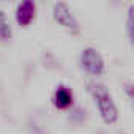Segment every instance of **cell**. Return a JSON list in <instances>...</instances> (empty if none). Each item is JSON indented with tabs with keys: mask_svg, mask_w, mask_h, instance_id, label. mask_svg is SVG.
Masks as SVG:
<instances>
[{
	"mask_svg": "<svg viewBox=\"0 0 134 134\" xmlns=\"http://www.w3.org/2000/svg\"><path fill=\"white\" fill-rule=\"evenodd\" d=\"M11 36H13V30L7 18V13L0 10V43H8Z\"/></svg>",
	"mask_w": 134,
	"mask_h": 134,
	"instance_id": "8992f818",
	"label": "cell"
},
{
	"mask_svg": "<svg viewBox=\"0 0 134 134\" xmlns=\"http://www.w3.org/2000/svg\"><path fill=\"white\" fill-rule=\"evenodd\" d=\"M126 29H128V36L132 41V5L128 8V19H126Z\"/></svg>",
	"mask_w": 134,
	"mask_h": 134,
	"instance_id": "52a82bcc",
	"label": "cell"
},
{
	"mask_svg": "<svg viewBox=\"0 0 134 134\" xmlns=\"http://www.w3.org/2000/svg\"><path fill=\"white\" fill-rule=\"evenodd\" d=\"M36 18V3L35 0H21L16 8V22L21 27H29Z\"/></svg>",
	"mask_w": 134,
	"mask_h": 134,
	"instance_id": "277c9868",
	"label": "cell"
},
{
	"mask_svg": "<svg viewBox=\"0 0 134 134\" xmlns=\"http://www.w3.org/2000/svg\"><path fill=\"white\" fill-rule=\"evenodd\" d=\"M98 134H107V132H104V131H99V132H98Z\"/></svg>",
	"mask_w": 134,
	"mask_h": 134,
	"instance_id": "ba28073f",
	"label": "cell"
},
{
	"mask_svg": "<svg viewBox=\"0 0 134 134\" xmlns=\"http://www.w3.org/2000/svg\"><path fill=\"white\" fill-rule=\"evenodd\" d=\"M81 66L92 76H103L106 63L103 55L95 47H85L81 54Z\"/></svg>",
	"mask_w": 134,
	"mask_h": 134,
	"instance_id": "7a4b0ae2",
	"label": "cell"
},
{
	"mask_svg": "<svg viewBox=\"0 0 134 134\" xmlns=\"http://www.w3.org/2000/svg\"><path fill=\"white\" fill-rule=\"evenodd\" d=\"M87 87H88V92L98 106V110H99L103 121L106 125H114L118 120V110H117V106H115L109 90L103 84H98V82H88Z\"/></svg>",
	"mask_w": 134,
	"mask_h": 134,
	"instance_id": "6da1fadb",
	"label": "cell"
},
{
	"mask_svg": "<svg viewBox=\"0 0 134 134\" xmlns=\"http://www.w3.org/2000/svg\"><path fill=\"white\" fill-rule=\"evenodd\" d=\"M73 92L68 88V87H65V85H60L57 90H55V95H54V104L57 109H68L71 104H73Z\"/></svg>",
	"mask_w": 134,
	"mask_h": 134,
	"instance_id": "5b68a950",
	"label": "cell"
},
{
	"mask_svg": "<svg viewBox=\"0 0 134 134\" xmlns=\"http://www.w3.org/2000/svg\"><path fill=\"white\" fill-rule=\"evenodd\" d=\"M52 16L55 19V22L63 27L65 30H68L71 33H79V22L74 18V14L71 13L70 7L65 2H57L52 8Z\"/></svg>",
	"mask_w": 134,
	"mask_h": 134,
	"instance_id": "3957f363",
	"label": "cell"
},
{
	"mask_svg": "<svg viewBox=\"0 0 134 134\" xmlns=\"http://www.w3.org/2000/svg\"><path fill=\"white\" fill-rule=\"evenodd\" d=\"M3 2H8V0H3Z\"/></svg>",
	"mask_w": 134,
	"mask_h": 134,
	"instance_id": "30bf717a",
	"label": "cell"
},
{
	"mask_svg": "<svg viewBox=\"0 0 134 134\" xmlns=\"http://www.w3.org/2000/svg\"><path fill=\"white\" fill-rule=\"evenodd\" d=\"M112 2H114V3H117V2H118V0H112Z\"/></svg>",
	"mask_w": 134,
	"mask_h": 134,
	"instance_id": "9c48e42d",
	"label": "cell"
}]
</instances>
